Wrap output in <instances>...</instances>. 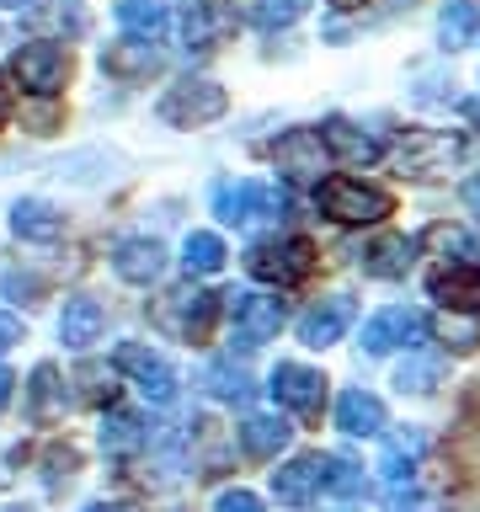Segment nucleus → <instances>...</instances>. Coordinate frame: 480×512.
I'll list each match as a JSON object with an SVG mask.
<instances>
[{
	"label": "nucleus",
	"mask_w": 480,
	"mask_h": 512,
	"mask_svg": "<svg viewBox=\"0 0 480 512\" xmlns=\"http://www.w3.org/2000/svg\"><path fill=\"white\" fill-rule=\"evenodd\" d=\"M315 203H320V214H331L336 224H379L395 208L390 192L368 187L358 176H326V182L315 187Z\"/></svg>",
	"instance_id": "1"
},
{
	"label": "nucleus",
	"mask_w": 480,
	"mask_h": 512,
	"mask_svg": "<svg viewBox=\"0 0 480 512\" xmlns=\"http://www.w3.org/2000/svg\"><path fill=\"white\" fill-rule=\"evenodd\" d=\"M310 267H315V246H310V240H299V235H288V240H262V246L246 251V272H251V278L278 283V288L310 278Z\"/></svg>",
	"instance_id": "2"
},
{
	"label": "nucleus",
	"mask_w": 480,
	"mask_h": 512,
	"mask_svg": "<svg viewBox=\"0 0 480 512\" xmlns=\"http://www.w3.org/2000/svg\"><path fill=\"white\" fill-rule=\"evenodd\" d=\"M224 107H230V96L214 80H182V86H171L160 96V118L171 128H203V123L224 118Z\"/></svg>",
	"instance_id": "3"
},
{
	"label": "nucleus",
	"mask_w": 480,
	"mask_h": 512,
	"mask_svg": "<svg viewBox=\"0 0 480 512\" xmlns=\"http://www.w3.org/2000/svg\"><path fill=\"white\" fill-rule=\"evenodd\" d=\"M283 331V299L272 294H230V342L240 352H256Z\"/></svg>",
	"instance_id": "4"
},
{
	"label": "nucleus",
	"mask_w": 480,
	"mask_h": 512,
	"mask_svg": "<svg viewBox=\"0 0 480 512\" xmlns=\"http://www.w3.org/2000/svg\"><path fill=\"white\" fill-rule=\"evenodd\" d=\"M214 214L224 224H256L267 214H288V198L267 182H219L214 187Z\"/></svg>",
	"instance_id": "5"
},
{
	"label": "nucleus",
	"mask_w": 480,
	"mask_h": 512,
	"mask_svg": "<svg viewBox=\"0 0 480 512\" xmlns=\"http://www.w3.org/2000/svg\"><path fill=\"white\" fill-rule=\"evenodd\" d=\"M118 368L144 390V400H155V406H171L176 400V368H171L166 352H155L144 342H123L118 347Z\"/></svg>",
	"instance_id": "6"
},
{
	"label": "nucleus",
	"mask_w": 480,
	"mask_h": 512,
	"mask_svg": "<svg viewBox=\"0 0 480 512\" xmlns=\"http://www.w3.org/2000/svg\"><path fill=\"white\" fill-rule=\"evenodd\" d=\"M214 310H219V294H203V288H176L155 304V326L171 331V336H208L214 326Z\"/></svg>",
	"instance_id": "7"
},
{
	"label": "nucleus",
	"mask_w": 480,
	"mask_h": 512,
	"mask_svg": "<svg viewBox=\"0 0 480 512\" xmlns=\"http://www.w3.org/2000/svg\"><path fill=\"white\" fill-rule=\"evenodd\" d=\"M326 470H331L326 454H299V459H288L283 470H272V491H278L283 507H310L315 496L326 491Z\"/></svg>",
	"instance_id": "8"
},
{
	"label": "nucleus",
	"mask_w": 480,
	"mask_h": 512,
	"mask_svg": "<svg viewBox=\"0 0 480 512\" xmlns=\"http://www.w3.org/2000/svg\"><path fill=\"white\" fill-rule=\"evenodd\" d=\"M11 64H16V80L38 96H54L64 86V75H70V59H64L59 43H22Z\"/></svg>",
	"instance_id": "9"
},
{
	"label": "nucleus",
	"mask_w": 480,
	"mask_h": 512,
	"mask_svg": "<svg viewBox=\"0 0 480 512\" xmlns=\"http://www.w3.org/2000/svg\"><path fill=\"white\" fill-rule=\"evenodd\" d=\"M267 390L299 416H320V406H326V379H320L315 368H304V363H278Z\"/></svg>",
	"instance_id": "10"
},
{
	"label": "nucleus",
	"mask_w": 480,
	"mask_h": 512,
	"mask_svg": "<svg viewBox=\"0 0 480 512\" xmlns=\"http://www.w3.org/2000/svg\"><path fill=\"white\" fill-rule=\"evenodd\" d=\"M427 336V320L416 315V310H379L374 320L363 326V352H395V347H411V342H422Z\"/></svg>",
	"instance_id": "11"
},
{
	"label": "nucleus",
	"mask_w": 480,
	"mask_h": 512,
	"mask_svg": "<svg viewBox=\"0 0 480 512\" xmlns=\"http://www.w3.org/2000/svg\"><path fill=\"white\" fill-rule=\"evenodd\" d=\"M272 160H278L283 176H320L326 171V139L315 134V128H288V134L272 144Z\"/></svg>",
	"instance_id": "12"
},
{
	"label": "nucleus",
	"mask_w": 480,
	"mask_h": 512,
	"mask_svg": "<svg viewBox=\"0 0 480 512\" xmlns=\"http://www.w3.org/2000/svg\"><path fill=\"white\" fill-rule=\"evenodd\" d=\"M347 326H352V299L331 294V299H320L315 310L299 315V342L304 347H331V342H342Z\"/></svg>",
	"instance_id": "13"
},
{
	"label": "nucleus",
	"mask_w": 480,
	"mask_h": 512,
	"mask_svg": "<svg viewBox=\"0 0 480 512\" xmlns=\"http://www.w3.org/2000/svg\"><path fill=\"white\" fill-rule=\"evenodd\" d=\"M112 267H118V278H128V283H155L160 272H166V246H160V240H123V246L112 251Z\"/></svg>",
	"instance_id": "14"
},
{
	"label": "nucleus",
	"mask_w": 480,
	"mask_h": 512,
	"mask_svg": "<svg viewBox=\"0 0 480 512\" xmlns=\"http://www.w3.org/2000/svg\"><path fill=\"white\" fill-rule=\"evenodd\" d=\"M336 427L352 432V438H379V432H384V406H379V395H368V390H342V400H336Z\"/></svg>",
	"instance_id": "15"
},
{
	"label": "nucleus",
	"mask_w": 480,
	"mask_h": 512,
	"mask_svg": "<svg viewBox=\"0 0 480 512\" xmlns=\"http://www.w3.org/2000/svg\"><path fill=\"white\" fill-rule=\"evenodd\" d=\"M107 326V310L96 299H70L64 304V315H59V336H64V347L70 352H86L96 336H102Z\"/></svg>",
	"instance_id": "16"
},
{
	"label": "nucleus",
	"mask_w": 480,
	"mask_h": 512,
	"mask_svg": "<svg viewBox=\"0 0 480 512\" xmlns=\"http://www.w3.org/2000/svg\"><path fill=\"white\" fill-rule=\"evenodd\" d=\"M235 27V11L224 0H192L187 6V48H214Z\"/></svg>",
	"instance_id": "17"
},
{
	"label": "nucleus",
	"mask_w": 480,
	"mask_h": 512,
	"mask_svg": "<svg viewBox=\"0 0 480 512\" xmlns=\"http://www.w3.org/2000/svg\"><path fill=\"white\" fill-rule=\"evenodd\" d=\"M288 438H294V427H288L283 416H246V422H240V448H246L251 459L283 454Z\"/></svg>",
	"instance_id": "18"
},
{
	"label": "nucleus",
	"mask_w": 480,
	"mask_h": 512,
	"mask_svg": "<svg viewBox=\"0 0 480 512\" xmlns=\"http://www.w3.org/2000/svg\"><path fill=\"white\" fill-rule=\"evenodd\" d=\"M11 230L22 240H59L64 235V214L43 198H22L11 208Z\"/></svg>",
	"instance_id": "19"
},
{
	"label": "nucleus",
	"mask_w": 480,
	"mask_h": 512,
	"mask_svg": "<svg viewBox=\"0 0 480 512\" xmlns=\"http://www.w3.org/2000/svg\"><path fill=\"white\" fill-rule=\"evenodd\" d=\"M144 438H150V427H144L139 411H107V422H102V448H107L112 459L139 454Z\"/></svg>",
	"instance_id": "20"
},
{
	"label": "nucleus",
	"mask_w": 480,
	"mask_h": 512,
	"mask_svg": "<svg viewBox=\"0 0 480 512\" xmlns=\"http://www.w3.org/2000/svg\"><path fill=\"white\" fill-rule=\"evenodd\" d=\"M102 70L118 75V80H144L150 70H160V54L150 43H112L102 54Z\"/></svg>",
	"instance_id": "21"
},
{
	"label": "nucleus",
	"mask_w": 480,
	"mask_h": 512,
	"mask_svg": "<svg viewBox=\"0 0 480 512\" xmlns=\"http://www.w3.org/2000/svg\"><path fill=\"white\" fill-rule=\"evenodd\" d=\"M411 251L416 246L406 235H384V240H374V246L363 251V272H374V278H406Z\"/></svg>",
	"instance_id": "22"
},
{
	"label": "nucleus",
	"mask_w": 480,
	"mask_h": 512,
	"mask_svg": "<svg viewBox=\"0 0 480 512\" xmlns=\"http://www.w3.org/2000/svg\"><path fill=\"white\" fill-rule=\"evenodd\" d=\"M320 139H326V150H336L342 160H352V166H368V160L379 155V139H374V134H358V128L342 123V118H331L326 128H320Z\"/></svg>",
	"instance_id": "23"
},
{
	"label": "nucleus",
	"mask_w": 480,
	"mask_h": 512,
	"mask_svg": "<svg viewBox=\"0 0 480 512\" xmlns=\"http://www.w3.org/2000/svg\"><path fill=\"white\" fill-rule=\"evenodd\" d=\"M432 299L443 310H480V272H438L432 278Z\"/></svg>",
	"instance_id": "24"
},
{
	"label": "nucleus",
	"mask_w": 480,
	"mask_h": 512,
	"mask_svg": "<svg viewBox=\"0 0 480 512\" xmlns=\"http://www.w3.org/2000/svg\"><path fill=\"white\" fill-rule=\"evenodd\" d=\"M422 448H427V438H422L416 427L395 432V438L384 443V459H379V470L390 475V480H411V475H416V459H422Z\"/></svg>",
	"instance_id": "25"
},
{
	"label": "nucleus",
	"mask_w": 480,
	"mask_h": 512,
	"mask_svg": "<svg viewBox=\"0 0 480 512\" xmlns=\"http://www.w3.org/2000/svg\"><path fill=\"white\" fill-rule=\"evenodd\" d=\"M203 384H208L219 400H235V406H246L251 390H256L251 374H246L240 363H230V358H214V363H208V368H203Z\"/></svg>",
	"instance_id": "26"
},
{
	"label": "nucleus",
	"mask_w": 480,
	"mask_h": 512,
	"mask_svg": "<svg viewBox=\"0 0 480 512\" xmlns=\"http://www.w3.org/2000/svg\"><path fill=\"white\" fill-rule=\"evenodd\" d=\"M118 22L128 32H144V38H160L171 22V0H118Z\"/></svg>",
	"instance_id": "27"
},
{
	"label": "nucleus",
	"mask_w": 480,
	"mask_h": 512,
	"mask_svg": "<svg viewBox=\"0 0 480 512\" xmlns=\"http://www.w3.org/2000/svg\"><path fill=\"white\" fill-rule=\"evenodd\" d=\"M438 32H443V48L475 43V32H480V6H475V0H448L443 16H438Z\"/></svg>",
	"instance_id": "28"
},
{
	"label": "nucleus",
	"mask_w": 480,
	"mask_h": 512,
	"mask_svg": "<svg viewBox=\"0 0 480 512\" xmlns=\"http://www.w3.org/2000/svg\"><path fill=\"white\" fill-rule=\"evenodd\" d=\"M182 267H187V272H198V278L219 272V267H224V240H219V235H208V230H192V235H187V246H182Z\"/></svg>",
	"instance_id": "29"
},
{
	"label": "nucleus",
	"mask_w": 480,
	"mask_h": 512,
	"mask_svg": "<svg viewBox=\"0 0 480 512\" xmlns=\"http://www.w3.org/2000/svg\"><path fill=\"white\" fill-rule=\"evenodd\" d=\"M395 384H400V395H432L443 384V363L438 358H406Z\"/></svg>",
	"instance_id": "30"
},
{
	"label": "nucleus",
	"mask_w": 480,
	"mask_h": 512,
	"mask_svg": "<svg viewBox=\"0 0 480 512\" xmlns=\"http://www.w3.org/2000/svg\"><path fill=\"white\" fill-rule=\"evenodd\" d=\"M438 336L448 342V352H475V347H480V315L443 310V315H438Z\"/></svg>",
	"instance_id": "31"
},
{
	"label": "nucleus",
	"mask_w": 480,
	"mask_h": 512,
	"mask_svg": "<svg viewBox=\"0 0 480 512\" xmlns=\"http://www.w3.org/2000/svg\"><path fill=\"white\" fill-rule=\"evenodd\" d=\"M304 6H310V0H251V22L267 27V32H278L288 22H299Z\"/></svg>",
	"instance_id": "32"
},
{
	"label": "nucleus",
	"mask_w": 480,
	"mask_h": 512,
	"mask_svg": "<svg viewBox=\"0 0 480 512\" xmlns=\"http://www.w3.org/2000/svg\"><path fill=\"white\" fill-rule=\"evenodd\" d=\"M59 368L54 363H38L32 368V416H54V406H59Z\"/></svg>",
	"instance_id": "33"
},
{
	"label": "nucleus",
	"mask_w": 480,
	"mask_h": 512,
	"mask_svg": "<svg viewBox=\"0 0 480 512\" xmlns=\"http://www.w3.org/2000/svg\"><path fill=\"white\" fill-rule=\"evenodd\" d=\"M368 486L358 464H347V459H331V470H326V491H342V496H358Z\"/></svg>",
	"instance_id": "34"
},
{
	"label": "nucleus",
	"mask_w": 480,
	"mask_h": 512,
	"mask_svg": "<svg viewBox=\"0 0 480 512\" xmlns=\"http://www.w3.org/2000/svg\"><path fill=\"white\" fill-rule=\"evenodd\" d=\"M422 246H432V251H464V256H475V240L464 235V230H443V224H432V230L422 235Z\"/></svg>",
	"instance_id": "35"
},
{
	"label": "nucleus",
	"mask_w": 480,
	"mask_h": 512,
	"mask_svg": "<svg viewBox=\"0 0 480 512\" xmlns=\"http://www.w3.org/2000/svg\"><path fill=\"white\" fill-rule=\"evenodd\" d=\"M214 512H262V502H256L251 491H224L214 502Z\"/></svg>",
	"instance_id": "36"
},
{
	"label": "nucleus",
	"mask_w": 480,
	"mask_h": 512,
	"mask_svg": "<svg viewBox=\"0 0 480 512\" xmlns=\"http://www.w3.org/2000/svg\"><path fill=\"white\" fill-rule=\"evenodd\" d=\"M16 342H22V320H16V315H6V310H0V358H6V352H11Z\"/></svg>",
	"instance_id": "37"
},
{
	"label": "nucleus",
	"mask_w": 480,
	"mask_h": 512,
	"mask_svg": "<svg viewBox=\"0 0 480 512\" xmlns=\"http://www.w3.org/2000/svg\"><path fill=\"white\" fill-rule=\"evenodd\" d=\"M464 203H470L475 214H480V176H470V182H464Z\"/></svg>",
	"instance_id": "38"
},
{
	"label": "nucleus",
	"mask_w": 480,
	"mask_h": 512,
	"mask_svg": "<svg viewBox=\"0 0 480 512\" xmlns=\"http://www.w3.org/2000/svg\"><path fill=\"white\" fill-rule=\"evenodd\" d=\"M11 390H16V379L6 374V368H0V411H6V400H11Z\"/></svg>",
	"instance_id": "39"
},
{
	"label": "nucleus",
	"mask_w": 480,
	"mask_h": 512,
	"mask_svg": "<svg viewBox=\"0 0 480 512\" xmlns=\"http://www.w3.org/2000/svg\"><path fill=\"white\" fill-rule=\"evenodd\" d=\"M6 112H11V91H6V75H0V123H6Z\"/></svg>",
	"instance_id": "40"
},
{
	"label": "nucleus",
	"mask_w": 480,
	"mask_h": 512,
	"mask_svg": "<svg viewBox=\"0 0 480 512\" xmlns=\"http://www.w3.org/2000/svg\"><path fill=\"white\" fill-rule=\"evenodd\" d=\"M86 512H128V507H118V502H91Z\"/></svg>",
	"instance_id": "41"
},
{
	"label": "nucleus",
	"mask_w": 480,
	"mask_h": 512,
	"mask_svg": "<svg viewBox=\"0 0 480 512\" xmlns=\"http://www.w3.org/2000/svg\"><path fill=\"white\" fill-rule=\"evenodd\" d=\"M470 416H480V390L470 395Z\"/></svg>",
	"instance_id": "42"
},
{
	"label": "nucleus",
	"mask_w": 480,
	"mask_h": 512,
	"mask_svg": "<svg viewBox=\"0 0 480 512\" xmlns=\"http://www.w3.org/2000/svg\"><path fill=\"white\" fill-rule=\"evenodd\" d=\"M331 6H342V11H347V6H363V0H331Z\"/></svg>",
	"instance_id": "43"
},
{
	"label": "nucleus",
	"mask_w": 480,
	"mask_h": 512,
	"mask_svg": "<svg viewBox=\"0 0 480 512\" xmlns=\"http://www.w3.org/2000/svg\"><path fill=\"white\" fill-rule=\"evenodd\" d=\"M0 6H32V0H0Z\"/></svg>",
	"instance_id": "44"
},
{
	"label": "nucleus",
	"mask_w": 480,
	"mask_h": 512,
	"mask_svg": "<svg viewBox=\"0 0 480 512\" xmlns=\"http://www.w3.org/2000/svg\"><path fill=\"white\" fill-rule=\"evenodd\" d=\"M470 118H475V123H480V102H470Z\"/></svg>",
	"instance_id": "45"
}]
</instances>
